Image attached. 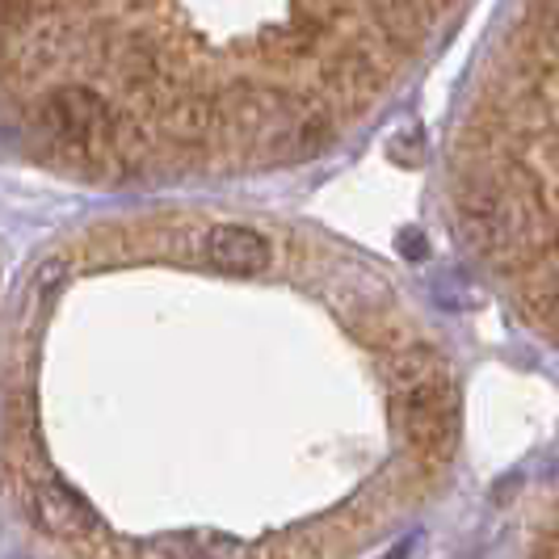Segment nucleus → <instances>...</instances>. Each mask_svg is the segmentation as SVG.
<instances>
[{
	"mask_svg": "<svg viewBox=\"0 0 559 559\" xmlns=\"http://www.w3.org/2000/svg\"><path fill=\"white\" fill-rule=\"evenodd\" d=\"M454 165L467 231L559 336V0H518L504 17Z\"/></svg>",
	"mask_w": 559,
	"mask_h": 559,
	"instance_id": "obj_1",
	"label": "nucleus"
},
{
	"mask_svg": "<svg viewBox=\"0 0 559 559\" xmlns=\"http://www.w3.org/2000/svg\"><path fill=\"white\" fill-rule=\"evenodd\" d=\"M249 9L257 140L308 147L392 97L472 0H219Z\"/></svg>",
	"mask_w": 559,
	"mask_h": 559,
	"instance_id": "obj_2",
	"label": "nucleus"
},
{
	"mask_svg": "<svg viewBox=\"0 0 559 559\" xmlns=\"http://www.w3.org/2000/svg\"><path fill=\"white\" fill-rule=\"evenodd\" d=\"M38 122L68 152H102L118 135V118H114L110 102L102 93H93L88 84H63V88H56L43 102Z\"/></svg>",
	"mask_w": 559,
	"mask_h": 559,
	"instance_id": "obj_3",
	"label": "nucleus"
},
{
	"mask_svg": "<svg viewBox=\"0 0 559 559\" xmlns=\"http://www.w3.org/2000/svg\"><path fill=\"white\" fill-rule=\"evenodd\" d=\"M26 509H29V518H34V526L43 534H51V538H68V543L102 538V518H97V509L84 501L76 488H68V484L56 476L29 484Z\"/></svg>",
	"mask_w": 559,
	"mask_h": 559,
	"instance_id": "obj_4",
	"label": "nucleus"
},
{
	"mask_svg": "<svg viewBox=\"0 0 559 559\" xmlns=\"http://www.w3.org/2000/svg\"><path fill=\"white\" fill-rule=\"evenodd\" d=\"M198 257L219 274H265L274 265V245L245 224H211L198 236Z\"/></svg>",
	"mask_w": 559,
	"mask_h": 559,
	"instance_id": "obj_5",
	"label": "nucleus"
},
{
	"mask_svg": "<svg viewBox=\"0 0 559 559\" xmlns=\"http://www.w3.org/2000/svg\"><path fill=\"white\" fill-rule=\"evenodd\" d=\"M547 559H559V518H556V534H551V551H547Z\"/></svg>",
	"mask_w": 559,
	"mask_h": 559,
	"instance_id": "obj_6",
	"label": "nucleus"
}]
</instances>
